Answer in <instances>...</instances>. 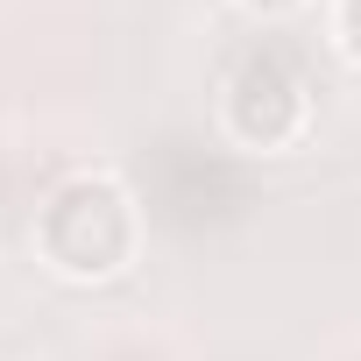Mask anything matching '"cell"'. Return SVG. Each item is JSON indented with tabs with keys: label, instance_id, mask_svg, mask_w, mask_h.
Returning a JSON list of instances; mask_svg holds the SVG:
<instances>
[{
	"label": "cell",
	"instance_id": "obj_1",
	"mask_svg": "<svg viewBox=\"0 0 361 361\" xmlns=\"http://www.w3.org/2000/svg\"><path fill=\"white\" fill-rule=\"evenodd\" d=\"M135 248H142V206L106 170L64 177V185L43 199V213H36V255L57 276H71V283L121 276L135 262Z\"/></svg>",
	"mask_w": 361,
	"mask_h": 361
},
{
	"label": "cell",
	"instance_id": "obj_2",
	"mask_svg": "<svg viewBox=\"0 0 361 361\" xmlns=\"http://www.w3.org/2000/svg\"><path fill=\"white\" fill-rule=\"evenodd\" d=\"M220 121L241 149H290L312 128V92L283 50H248L220 92Z\"/></svg>",
	"mask_w": 361,
	"mask_h": 361
},
{
	"label": "cell",
	"instance_id": "obj_3",
	"mask_svg": "<svg viewBox=\"0 0 361 361\" xmlns=\"http://www.w3.org/2000/svg\"><path fill=\"white\" fill-rule=\"evenodd\" d=\"M326 36H333V50L347 64H361V0H333L326 8Z\"/></svg>",
	"mask_w": 361,
	"mask_h": 361
},
{
	"label": "cell",
	"instance_id": "obj_4",
	"mask_svg": "<svg viewBox=\"0 0 361 361\" xmlns=\"http://www.w3.org/2000/svg\"><path fill=\"white\" fill-rule=\"evenodd\" d=\"M241 8L255 15V22H283V15H298L305 0H241Z\"/></svg>",
	"mask_w": 361,
	"mask_h": 361
}]
</instances>
